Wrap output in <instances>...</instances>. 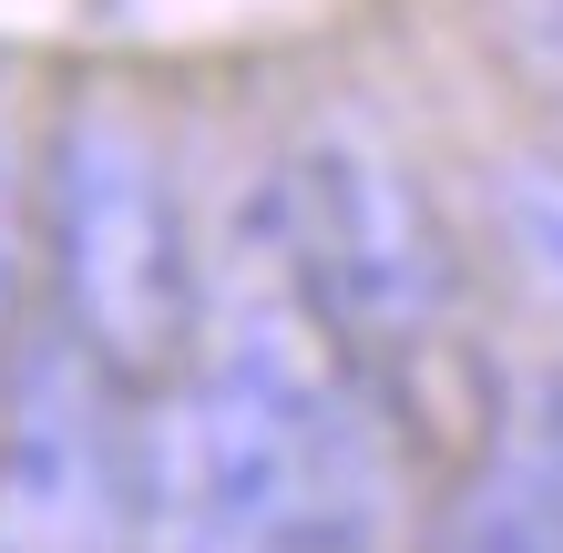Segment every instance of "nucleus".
<instances>
[{
  "label": "nucleus",
  "instance_id": "nucleus-1",
  "mask_svg": "<svg viewBox=\"0 0 563 553\" xmlns=\"http://www.w3.org/2000/svg\"><path fill=\"white\" fill-rule=\"evenodd\" d=\"M185 553H389V441L358 360L297 308V287L236 298L175 420Z\"/></svg>",
  "mask_w": 563,
  "mask_h": 553
},
{
  "label": "nucleus",
  "instance_id": "nucleus-2",
  "mask_svg": "<svg viewBox=\"0 0 563 553\" xmlns=\"http://www.w3.org/2000/svg\"><path fill=\"white\" fill-rule=\"evenodd\" d=\"M42 236L62 277V318L123 389L164 379L195 349V256L164 123L123 82H82L52 123Z\"/></svg>",
  "mask_w": 563,
  "mask_h": 553
},
{
  "label": "nucleus",
  "instance_id": "nucleus-3",
  "mask_svg": "<svg viewBox=\"0 0 563 553\" xmlns=\"http://www.w3.org/2000/svg\"><path fill=\"white\" fill-rule=\"evenodd\" d=\"M277 267L349 360L420 349L451 308V236L369 113H328L277 175Z\"/></svg>",
  "mask_w": 563,
  "mask_h": 553
},
{
  "label": "nucleus",
  "instance_id": "nucleus-4",
  "mask_svg": "<svg viewBox=\"0 0 563 553\" xmlns=\"http://www.w3.org/2000/svg\"><path fill=\"white\" fill-rule=\"evenodd\" d=\"M144 462L123 379L82 339H42L0 420V553H134Z\"/></svg>",
  "mask_w": 563,
  "mask_h": 553
},
{
  "label": "nucleus",
  "instance_id": "nucleus-5",
  "mask_svg": "<svg viewBox=\"0 0 563 553\" xmlns=\"http://www.w3.org/2000/svg\"><path fill=\"white\" fill-rule=\"evenodd\" d=\"M430 553H563V451L543 431L482 451L430 523Z\"/></svg>",
  "mask_w": 563,
  "mask_h": 553
},
{
  "label": "nucleus",
  "instance_id": "nucleus-6",
  "mask_svg": "<svg viewBox=\"0 0 563 553\" xmlns=\"http://www.w3.org/2000/svg\"><path fill=\"white\" fill-rule=\"evenodd\" d=\"M503 215H512V246L533 256V277L563 298V165H512Z\"/></svg>",
  "mask_w": 563,
  "mask_h": 553
},
{
  "label": "nucleus",
  "instance_id": "nucleus-7",
  "mask_svg": "<svg viewBox=\"0 0 563 553\" xmlns=\"http://www.w3.org/2000/svg\"><path fill=\"white\" fill-rule=\"evenodd\" d=\"M21 298H31V195H21L11 144H0V360L21 339Z\"/></svg>",
  "mask_w": 563,
  "mask_h": 553
}]
</instances>
